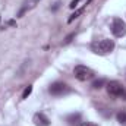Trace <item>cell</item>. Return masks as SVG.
Listing matches in <instances>:
<instances>
[{
    "instance_id": "obj_9",
    "label": "cell",
    "mask_w": 126,
    "mask_h": 126,
    "mask_svg": "<svg viewBox=\"0 0 126 126\" xmlns=\"http://www.w3.org/2000/svg\"><path fill=\"white\" fill-rule=\"evenodd\" d=\"M117 122L120 125L126 126V111H119L117 113Z\"/></svg>"
},
{
    "instance_id": "obj_7",
    "label": "cell",
    "mask_w": 126,
    "mask_h": 126,
    "mask_svg": "<svg viewBox=\"0 0 126 126\" xmlns=\"http://www.w3.org/2000/svg\"><path fill=\"white\" fill-rule=\"evenodd\" d=\"M37 1H40V0H31V1H27V3H25V6H24V7L21 9V12H19V16H22V15H24V13H25L27 10L32 9V7L35 6V3H37Z\"/></svg>"
},
{
    "instance_id": "obj_1",
    "label": "cell",
    "mask_w": 126,
    "mask_h": 126,
    "mask_svg": "<svg viewBox=\"0 0 126 126\" xmlns=\"http://www.w3.org/2000/svg\"><path fill=\"white\" fill-rule=\"evenodd\" d=\"M113 48H114V43H113L111 40H107V38L94 41V43L91 44V50L94 51L95 54H101V56L111 53Z\"/></svg>"
},
{
    "instance_id": "obj_11",
    "label": "cell",
    "mask_w": 126,
    "mask_h": 126,
    "mask_svg": "<svg viewBox=\"0 0 126 126\" xmlns=\"http://www.w3.org/2000/svg\"><path fill=\"white\" fill-rule=\"evenodd\" d=\"M103 85H104V79H98V81H94L93 88H95V90H100Z\"/></svg>"
},
{
    "instance_id": "obj_16",
    "label": "cell",
    "mask_w": 126,
    "mask_h": 126,
    "mask_svg": "<svg viewBox=\"0 0 126 126\" xmlns=\"http://www.w3.org/2000/svg\"><path fill=\"white\" fill-rule=\"evenodd\" d=\"M91 1H93V0H87V3H85V6H88V4H90Z\"/></svg>"
},
{
    "instance_id": "obj_4",
    "label": "cell",
    "mask_w": 126,
    "mask_h": 126,
    "mask_svg": "<svg viewBox=\"0 0 126 126\" xmlns=\"http://www.w3.org/2000/svg\"><path fill=\"white\" fill-rule=\"evenodd\" d=\"M107 93L110 95H113V97H122V95L125 94V90H123V87H122L120 82H117V81H110V82L107 84Z\"/></svg>"
},
{
    "instance_id": "obj_5",
    "label": "cell",
    "mask_w": 126,
    "mask_h": 126,
    "mask_svg": "<svg viewBox=\"0 0 126 126\" xmlns=\"http://www.w3.org/2000/svg\"><path fill=\"white\" fill-rule=\"evenodd\" d=\"M48 91H50L51 95H63V94H67L69 93V87L64 82H54V84L50 85Z\"/></svg>"
},
{
    "instance_id": "obj_3",
    "label": "cell",
    "mask_w": 126,
    "mask_h": 126,
    "mask_svg": "<svg viewBox=\"0 0 126 126\" xmlns=\"http://www.w3.org/2000/svg\"><path fill=\"white\" fill-rule=\"evenodd\" d=\"M111 32L114 37H125L126 35V22L120 18H114L111 22Z\"/></svg>"
},
{
    "instance_id": "obj_6",
    "label": "cell",
    "mask_w": 126,
    "mask_h": 126,
    "mask_svg": "<svg viewBox=\"0 0 126 126\" xmlns=\"http://www.w3.org/2000/svg\"><path fill=\"white\" fill-rule=\"evenodd\" d=\"M32 122L35 126H50V119L44 114V113H35L32 117Z\"/></svg>"
},
{
    "instance_id": "obj_12",
    "label": "cell",
    "mask_w": 126,
    "mask_h": 126,
    "mask_svg": "<svg viewBox=\"0 0 126 126\" xmlns=\"http://www.w3.org/2000/svg\"><path fill=\"white\" fill-rule=\"evenodd\" d=\"M31 93H32V87H31V85H28V87L25 88L24 94H22V98H24V100H25V98H28V95L31 94Z\"/></svg>"
},
{
    "instance_id": "obj_2",
    "label": "cell",
    "mask_w": 126,
    "mask_h": 126,
    "mask_svg": "<svg viewBox=\"0 0 126 126\" xmlns=\"http://www.w3.org/2000/svg\"><path fill=\"white\" fill-rule=\"evenodd\" d=\"M73 75H75V78H76L78 81H88V79H91V78L94 76V72H93L90 67L79 64V66H75Z\"/></svg>"
},
{
    "instance_id": "obj_8",
    "label": "cell",
    "mask_w": 126,
    "mask_h": 126,
    "mask_svg": "<svg viewBox=\"0 0 126 126\" xmlns=\"http://www.w3.org/2000/svg\"><path fill=\"white\" fill-rule=\"evenodd\" d=\"M84 10H85V7H81V9H78V10H75L70 16H69V19H67V22L70 24V22H73L76 18H79V15H82L84 13Z\"/></svg>"
},
{
    "instance_id": "obj_13",
    "label": "cell",
    "mask_w": 126,
    "mask_h": 126,
    "mask_svg": "<svg viewBox=\"0 0 126 126\" xmlns=\"http://www.w3.org/2000/svg\"><path fill=\"white\" fill-rule=\"evenodd\" d=\"M75 35H76V34H75V32H72V34H70V35H67V37H66V40H64V41H63V44H69V43H70V41H72V38H73V37H75Z\"/></svg>"
},
{
    "instance_id": "obj_15",
    "label": "cell",
    "mask_w": 126,
    "mask_h": 126,
    "mask_svg": "<svg viewBox=\"0 0 126 126\" xmlns=\"http://www.w3.org/2000/svg\"><path fill=\"white\" fill-rule=\"evenodd\" d=\"M81 126H97V125H94V123H91V122H85V123H82Z\"/></svg>"
},
{
    "instance_id": "obj_10",
    "label": "cell",
    "mask_w": 126,
    "mask_h": 126,
    "mask_svg": "<svg viewBox=\"0 0 126 126\" xmlns=\"http://www.w3.org/2000/svg\"><path fill=\"white\" fill-rule=\"evenodd\" d=\"M79 119H81V114H79V113L67 116V122H69V123H78V120H79Z\"/></svg>"
},
{
    "instance_id": "obj_14",
    "label": "cell",
    "mask_w": 126,
    "mask_h": 126,
    "mask_svg": "<svg viewBox=\"0 0 126 126\" xmlns=\"http://www.w3.org/2000/svg\"><path fill=\"white\" fill-rule=\"evenodd\" d=\"M79 1H81V0H72V1H70V4H69V6H70V7H72V9H75V7H76V6H78V3H79Z\"/></svg>"
}]
</instances>
